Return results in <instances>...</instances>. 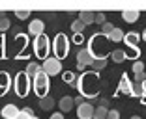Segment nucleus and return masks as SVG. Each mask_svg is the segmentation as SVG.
Wrapping results in <instances>:
<instances>
[{"label": "nucleus", "instance_id": "25", "mask_svg": "<svg viewBox=\"0 0 146 119\" xmlns=\"http://www.w3.org/2000/svg\"><path fill=\"white\" fill-rule=\"evenodd\" d=\"M71 30H73V34H81L82 30H84V24H82V22L77 19V21L71 22Z\"/></svg>", "mask_w": 146, "mask_h": 119}, {"label": "nucleus", "instance_id": "23", "mask_svg": "<svg viewBox=\"0 0 146 119\" xmlns=\"http://www.w3.org/2000/svg\"><path fill=\"white\" fill-rule=\"evenodd\" d=\"M32 115H34V112H32L30 108H23V110H19V114H17L15 119H30Z\"/></svg>", "mask_w": 146, "mask_h": 119}, {"label": "nucleus", "instance_id": "14", "mask_svg": "<svg viewBox=\"0 0 146 119\" xmlns=\"http://www.w3.org/2000/svg\"><path fill=\"white\" fill-rule=\"evenodd\" d=\"M54 104H56V101L51 97V95H45V97L39 99V108H41V110H45V112L52 110V108H54Z\"/></svg>", "mask_w": 146, "mask_h": 119}, {"label": "nucleus", "instance_id": "2", "mask_svg": "<svg viewBox=\"0 0 146 119\" xmlns=\"http://www.w3.org/2000/svg\"><path fill=\"white\" fill-rule=\"evenodd\" d=\"M52 48H54V54H56V60H62L69 54V39L68 35L64 34H58L52 41Z\"/></svg>", "mask_w": 146, "mask_h": 119}, {"label": "nucleus", "instance_id": "42", "mask_svg": "<svg viewBox=\"0 0 146 119\" xmlns=\"http://www.w3.org/2000/svg\"><path fill=\"white\" fill-rule=\"evenodd\" d=\"M0 50H2V41H0Z\"/></svg>", "mask_w": 146, "mask_h": 119}, {"label": "nucleus", "instance_id": "13", "mask_svg": "<svg viewBox=\"0 0 146 119\" xmlns=\"http://www.w3.org/2000/svg\"><path fill=\"white\" fill-rule=\"evenodd\" d=\"M73 104H75V102H73V97H68V95H66V97H62L60 102H58V106H60V112H62V114L71 112L73 110Z\"/></svg>", "mask_w": 146, "mask_h": 119}, {"label": "nucleus", "instance_id": "29", "mask_svg": "<svg viewBox=\"0 0 146 119\" xmlns=\"http://www.w3.org/2000/svg\"><path fill=\"white\" fill-rule=\"evenodd\" d=\"M94 22H98V24H103V22H107V19H105V13H96V17H94Z\"/></svg>", "mask_w": 146, "mask_h": 119}, {"label": "nucleus", "instance_id": "5", "mask_svg": "<svg viewBox=\"0 0 146 119\" xmlns=\"http://www.w3.org/2000/svg\"><path fill=\"white\" fill-rule=\"evenodd\" d=\"M41 71L47 75L49 78L54 76V75H60L62 71V63H60V60H56V58H45L43 60V63H41Z\"/></svg>", "mask_w": 146, "mask_h": 119}, {"label": "nucleus", "instance_id": "18", "mask_svg": "<svg viewBox=\"0 0 146 119\" xmlns=\"http://www.w3.org/2000/svg\"><path fill=\"white\" fill-rule=\"evenodd\" d=\"M111 60L114 61V63H122V61H125V60H127V54H125L124 50H120V48H116V50H112Z\"/></svg>", "mask_w": 146, "mask_h": 119}, {"label": "nucleus", "instance_id": "22", "mask_svg": "<svg viewBox=\"0 0 146 119\" xmlns=\"http://www.w3.org/2000/svg\"><path fill=\"white\" fill-rule=\"evenodd\" d=\"M107 108H103V106H98V108H94V115H92V119H105L107 117Z\"/></svg>", "mask_w": 146, "mask_h": 119}, {"label": "nucleus", "instance_id": "30", "mask_svg": "<svg viewBox=\"0 0 146 119\" xmlns=\"http://www.w3.org/2000/svg\"><path fill=\"white\" fill-rule=\"evenodd\" d=\"M105 119H120V112H118V110H109Z\"/></svg>", "mask_w": 146, "mask_h": 119}, {"label": "nucleus", "instance_id": "1", "mask_svg": "<svg viewBox=\"0 0 146 119\" xmlns=\"http://www.w3.org/2000/svg\"><path fill=\"white\" fill-rule=\"evenodd\" d=\"M49 89H51V78L45 75L43 71H39L34 76V91L39 95V99L49 95Z\"/></svg>", "mask_w": 146, "mask_h": 119}, {"label": "nucleus", "instance_id": "17", "mask_svg": "<svg viewBox=\"0 0 146 119\" xmlns=\"http://www.w3.org/2000/svg\"><path fill=\"white\" fill-rule=\"evenodd\" d=\"M9 84H11V78H9V73H6V71H0V89H2L4 93L8 91Z\"/></svg>", "mask_w": 146, "mask_h": 119}, {"label": "nucleus", "instance_id": "20", "mask_svg": "<svg viewBox=\"0 0 146 119\" xmlns=\"http://www.w3.org/2000/svg\"><path fill=\"white\" fill-rule=\"evenodd\" d=\"M109 39H111V41H114V43L122 41V39H124V30H120V28H116V26H114V30L109 34Z\"/></svg>", "mask_w": 146, "mask_h": 119}, {"label": "nucleus", "instance_id": "40", "mask_svg": "<svg viewBox=\"0 0 146 119\" xmlns=\"http://www.w3.org/2000/svg\"><path fill=\"white\" fill-rule=\"evenodd\" d=\"M131 119H142V117H141V115H133V117H131Z\"/></svg>", "mask_w": 146, "mask_h": 119}, {"label": "nucleus", "instance_id": "37", "mask_svg": "<svg viewBox=\"0 0 146 119\" xmlns=\"http://www.w3.org/2000/svg\"><path fill=\"white\" fill-rule=\"evenodd\" d=\"M141 101H142V104H144V106H146V93H144V95H142V97H141Z\"/></svg>", "mask_w": 146, "mask_h": 119}, {"label": "nucleus", "instance_id": "38", "mask_svg": "<svg viewBox=\"0 0 146 119\" xmlns=\"http://www.w3.org/2000/svg\"><path fill=\"white\" fill-rule=\"evenodd\" d=\"M141 39H144V41H146V30H144V32H142V35H141Z\"/></svg>", "mask_w": 146, "mask_h": 119}, {"label": "nucleus", "instance_id": "39", "mask_svg": "<svg viewBox=\"0 0 146 119\" xmlns=\"http://www.w3.org/2000/svg\"><path fill=\"white\" fill-rule=\"evenodd\" d=\"M4 17H6V13H4V11H0V19H4Z\"/></svg>", "mask_w": 146, "mask_h": 119}, {"label": "nucleus", "instance_id": "4", "mask_svg": "<svg viewBox=\"0 0 146 119\" xmlns=\"http://www.w3.org/2000/svg\"><path fill=\"white\" fill-rule=\"evenodd\" d=\"M13 86H15V93L17 97H26L28 91H30V78L26 76L25 73H19L15 80H13Z\"/></svg>", "mask_w": 146, "mask_h": 119}, {"label": "nucleus", "instance_id": "24", "mask_svg": "<svg viewBox=\"0 0 146 119\" xmlns=\"http://www.w3.org/2000/svg\"><path fill=\"white\" fill-rule=\"evenodd\" d=\"M112 30H114V24H112V22H103V24H101V35L109 37V34H111Z\"/></svg>", "mask_w": 146, "mask_h": 119}, {"label": "nucleus", "instance_id": "34", "mask_svg": "<svg viewBox=\"0 0 146 119\" xmlns=\"http://www.w3.org/2000/svg\"><path fill=\"white\" fill-rule=\"evenodd\" d=\"M99 106H103V108L109 110V101H107V99H99Z\"/></svg>", "mask_w": 146, "mask_h": 119}, {"label": "nucleus", "instance_id": "11", "mask_svg": "<svg viewBox=\"0 0 146 119\" xmlns=\"http://www.w3.org/2000/svg\"><path fill=\"white\" fill-rule=\"evenodd\" d=\"M139 41H141V35H139L137 32H129V34H125V35H124V43L127 45L129 48L137 47V45H139Z\"/></svg>", "mask_w": 146, "mask_h": 119}, {"label": "nucleus", "instance_id": "16", "mask_svg": "<svg viewBox=\"0 0 146 119\" xmlns=\"http://www.w3.org/2000/svg\"><path fill=\"white\" fill-rule=\"evenodd\" d=\"M39 71H41V65H38L36 61H30V63L26 65V69H25V75L28 78H32V76H36Z\"/></svg>", "mask_w": 146, "mask_h": 119}, {"label": "nucleus", "instance_id": "28", "mask_svg": "<svg viewBox=\"0 0 146 119\" xmlns=\"http://www.w3.org/2000/svg\"><path fill=\"white\" fill-rule=\"evenodd\" d=\"M133 73L135 75H137V73H144V63H142L141 60H137V61L133 63Z\"/></svg>", "mask_w": 146, "mask_h": 119}, {"label": "nucleus", "instance_id": "3", "mask_svg": "<svg viewBox=\"0 0 146 119\" xmlns=\"http://www.w3.org/2000/svg\"><path fill=\"white\" fill-rule=\"evenodd\" d=\"M49 45H51V41H49V35L47 34H41L38 35V37H34V50H36V56L41 60L47 58L49 54Z\"/></svg>", "mask_w": 146, "mask_h": 119}, {"label": "nucleus", "instance_id": "10", "mask_svg": "<svg viewBox=\"0 0 146 119\" xmlns=\"http://www.w3.org/2000/svg\"><path fill=\"white\" fill-rule=\"evenodd\" d=\"M139 17H141V11L139 9H124L122 11V19L125 22H135V21H139Z\"/></svg>", "mask_w": 146, "mask_h": 119}, {"label": "nucleus", "instance_id": "6", "mask_svg": "<svg viewBox=\"0 0 146 119\" xmlns=\"http://www.w3.org/2000/svg\"><path fill=\"white\" fill-rule=\"evenodd\" d=\"M96 58H98V56H94V52H92L90 47L81 48V50L77 52V69H79V71H82L84 67L92 65V61H94Z\"/></svg>", "mask_w": 146, "mask_h": 119}, {"label": "nucleus", "instance_id": "26", "mask_svg": "<svg viewBox=\"0 0 146 119\" xmlns=\"http://www.w3.org/2000/svg\"><path fill=\"white\" fill-rule=\"evenodd\" d=\"M15 15H17L19 21H25V19H28L30 11H28V9H17V11H15Z\"/></svg>", "mask_w": 146, "mask_h": 119}, {"label": "nucleus", "instance_id": "36", "mask_svg": "<svg viewBox=\"0 0 146 119\" xmlns=\"http://www.w3.org/2000/svg\"><path fill=\"white\" fill-rule=\"evenodd\" d=\"M75 41L81 43V41H82V35H81V34H75Z\"/></svg>", "mask_w": 146, "mask_h": 119}, {"label": "nucleus", "instance_id": "33", "mask_svg": "<svg viewBox=\"0 0 146 119\" xmlns=\"http://www.w3.org/2000/svg\"><path fill=\"white\" fill-rule=\"evenodd\" d=\"M73 102H75V104L79 106V104H82V102H86V101H84V97H81V95H79V97H75V99H73Z\"/></svg>", "mask_w": 146, "mask_h": 119}, {"label": "nucleus", "instance_id": "15", "mask_svg": "<svg viewBox=\"0 0 146 119\" xmlns=\"http://www.w3.org/2000/svg\"><path fill=\"white\" fill-rule=\"evenodd\" d=\"M94 17H96V13L94 11H81L79 13V21L82 22V24H94Z\"/></svg>", "mask_w": 146, "mask_h": 119}, {"label": "nucleus", "instance_id": "32", "mask_svg": "<svg viewBox=\"0 0 146 119\" xmlns=\"http://www.w3.org/2000/svg\"><path fill=\"white\" fill-rule=\"evenodd\" d=\"M144 80H146V73H137V75H135V82L142 84Z\"/></svg>", "mask_w": 146, "mask_h": 119}, {"label": "nucleus", "instance_id": "35", "mask_svg": "<svg viewBox=\"0 0 146 119\" xmlns=\"http://www.w3.org/2000/svg\"><path fill=\"white\" fill-rule=\"evenodd\" d=\"M51 119H64V114H62V112H56V114L51 115Z\"/></svg>", "mask_w": 146, "mask_h": 119}, {"label": "nucleus", "instance_id": "12", "mask_svg": "<svg viewBox=\"0 0 146 119\" xmlns=\"http://www.w3.org/2000/svg\"><path fill=\"white\" fill-rule=\"evenodd\" d=\"M131 86H133V82L124 75V76L120 78V84H118V91H120V93H125V95H131Z\"/></svg>", "mask_w": 146, "mask_h": 119}, {"label": "nucleus", "instance_id": "8", "mask_svg": "<svg viewBox=\"0 0 146 119\" xmlns=\"http://www.w3.org/2000/svg\"><path fill=\"white\" fill-rule=\"evenodd\" d=\"M43 30H45V24H43V21H39V19H34V21L28 24V35H34V37H38V35L45 34Z\"/></svg>", "mask_w": 146, "mask_h": 119}, {"label": "nucleus", "instance_id": "41", "mask_svg": "<svg viewBox=\"0 0 146 119\" xmlns=\"http://www.w3.org/2000/svg\"><path fill=\"white\" fill-rule=\"evenodd\" d=\"M30 119H39V117H36V115H32V117H30Z\"/></svg>", "mask_w": 146, "mask_h": 119}, {"label": "nucleus", "instance_id": "19", "mask_svg": "<svg viewBox=\"0 0 146 119\" xmlns=\"http://www.w3.org/2000/svg\"><path fill=\"white\" fill-rule=\"evenodd\" d=\"M62 78H64V82L66 84H69V86H77V78H79V75H75V73H71V71H66L64 75H62Z\"/></svg>", "mask_w": 146, "mask_h": 119}, {"label": "nucleus", "instance_id": "21", "mask_svg": "<svg viewBox=\"0 0 146 119\" xmlns=\"http://www.w3.org/2000/svg\"><path fill=\"white\" fill-rule=\"evenodd\" d=\"M92 67H94V71H103L107 67V58H96L92 61Z\"/></svg>", "mask_w": 146, "mask_h": 119}, {"label": "nucleus", "instance_id": "27", "mask_svg": "<svg viewBox=\"0 0 146 119\" xmlns=\"http://www.w3.org/2000/svg\"><path fill=\"white\" fill-rule=\"evenodd\" d=\"M9 26H11V22H9L8 17L0 19V32H6V30H9Z\"/></svg>", "mask_w": 146, "mask_h": 119}, {"label": "nucleus", "instance_id": "9", "mask_svg": "<svg viewBox=\"0 0 146 119\" xmlns=\"http://www.w3.org/2000/svg\"><path fill=\"white\" fill-rule=\"evenodd\" d=\"M17 114H19V108L15 106V104H6V106L2 108V112H0L2 119H15Z\"/></svg>", "mask_w": 146, "mask_h": 119}, {"label": "nucleus", "instance_id": "7", "mask_svg": "<svg viewBox=\"0 0 146 119\" xmlns=\"http://www.w3.org/2000/svg\"><path fill=\"white\" fill-rule=\"evenodd\" d=\"M92 115H94V104L82 102L77 106V119H92Z\"/></svg>", "mask_w": 146, "mask_h": 119}, {"label": "nucleus", "instance_id": "31", "mask_svg": "<svg viewBox=\"0 0 146 119\" xmlns=\"http://www.w3.org/2000/svg\"><path fill=\"white\" fill-rule=\"evenodd\" d=\"M125 54H127V52H125ZM139 56H141V50H139V48L137 47H133V48H131V52H129V54H127V58H139Z\"/></svg>", "mask_w": 146, "mask_h": 119}]
</instances>
